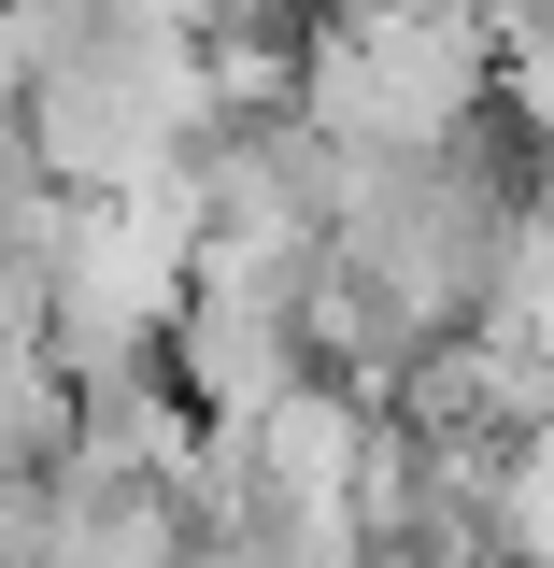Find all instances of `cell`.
Masks as SVG:
<instances>
[{"label":"cell","mask_w":554,"mask_h":568,"mask_svg":"<svg viewBox=\"0 0 554 568\" xmlns=\"http://www.w3.org/2000/svg\"><path fill=\"white\" fill-rule=\"evenodd\" d=\"M157 369H171V398L200 426H256L284 384H313V342H299V298L185 271V313H171V355Z\"/></svg>","instance_id":"3"},{"label":"cell","mask_w":554,"mask_h":568,"mask_svg":"<svg viewBox=\"0 0 554 568\" xmlns=\"http://www.w3.org/2000/svg\"><path fill=\"white\" fill-rule=\"evenodd\" d=\"M43 298H58V256L29 213V227H0V355H43Z\"/></svg>","instance_id":"5"},{"label":"cell","mask_w":554,"mask_h":568,"mask_svg":"<svg viewBox=\"0 0 554 568\" xmlns=\"http://www.w3.org/2000/svg\"><path fill=\"white\" fill-rule=\"evenodd\" d=\"M497 114V29L470 0H413V14H328L299 29V129L328 156H413V142H470Z\"/></svg>","instance_id":"2"},{"label":"cell","mask_w":554,"mask_h":568,"mask_svg":"<svg viewBox=\"0 0 554 568\" xmlns=\"http://www.w3.org/2000/svg\"><path fill=\"white\" fill-rule=\"evenodd\" d=\"M71 469V384L43 355H0V484H58Z\"/></svg>","instance_id":"4"},{"label":"cell","mask_w":554,"mask_h":568,"mask_svg":"<svg viewBox=\"0 0 554 568\" xmlns=\"http://www.w3.org/2000/svg\"><path fill=\"white\" fill-rule=\"evenodd\" d=\"M14 114H29V156L58 200H129V185H171L200 171L213 114V58L171 43V29H129V14H29V71H14Z\"/></svg>","instance_id":"1"},{"label":"cell","mask_w":554,"mask_h":568,"mask_svg":"<svg viewBox=\"0 0 554 568\" xmlns=\"http://www.w3.org/2000/svg\"><path fill=\"white\" fill-rule=\"evenodd\" d=\"M129 29H171V43H213V29H242L256 0H114Z\"/></svg>","instance_id":"6"}]
</instances>
